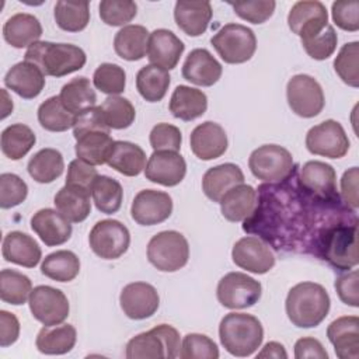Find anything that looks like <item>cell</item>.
<instances>
[{
    "label": "cell",
    "mask_w": 359,
    "mask_h": 359,
    "mask_svg": "<svg viewBox=\"0 0 359 359\" xmlns=\"http://www.w3.org/2000/svg\"><path fill=\"white\" fill-rule=\"evenodd\" d=\"M349 139L342 125L334 119H327L309 129L306 147L311 154L328 158H341L349 150Z\"/></svg>",
    "instance_id": "cell-13"
},
{
    "label": "cell",
    "mask_w": 359,
    "mask_h": 359,
    "mask_svg": "<svg viewBox=\"0 0 359 359\" xmlns=\"http://www.w3.org/2000/svg\"><path fill=\"white\" fill-rule=\"evenodd\" d=\"M338 36L332 25H327L318 35L302 41V45L306 53L314 60H325L328 59L337 49Z\"/></svg>",
    "instance_id": "cell-53"
},
{
    "label": "cell",
    "mask_w": 359,
    "mask_h": 359,
    "mask_svg": "<svg viewBox=\"0 0 359 359\" xmlns=\"http://www.w3.org/2000/svg\"><path fill=\"white\" fill-rule=\"evenodd\" d=\"M262 286L258 280L243 272H229L217 283L219 303L230 310L248 309L258 303Z\"/></svg>",
    "instance_id": "cell-9"
},
{
    "label": "cell",
    "mask_w": 359,
    "mask_h": 359,
    "mask_svg": "<svg viewBox=\"0 0 359 359\" xmlns=\"http://www.w3.org/2000/svg\"><path fill=\"white\" fill-rule=\"evenodd\" d=\"M42 25L39 20L28 13H17L11 15L3 25L4 41L13 48H29L39 41Z\"/></svg>",
    "instance_id": "cell-29"
},
{
    "label": "cell",
    "mask_w": 359,
    "mask_h": 359,
    "mask_svg": "<svg viewBox=\"0 0 359 359\" xmlns=\"http://www.w3.org/2000/svg\"><path fill=\"white\" fill-rule=\"evenodd\" d=\"M359 42H348L345 43L335 60H334V70L339 76V79L351 86V87H358L359 86Z\"/></svg>",
    "instance_id": "cell-47"
},
{
    "label": "cell",
    "mask_w": 359,
    "mask_h": 359,
    "mask_svg": "<svg viewBox=\"0 0 359 359\" xmlns=\"http://www.w3.org/2000/svg\"><path fill=\"white\" fill-rule=\"evenodd\" d=\"M59 98L65 108L73 115L93 108L97 102V94L87 77H76L67 81L62 87Z\"/></svg>",
    "instance_id": "cell-37"
},
{
    "label": "cell",
    "mask_w": 359,
    "mask_h": 359,
    "mask_svg": "<svg viewBox=\"0 0 359 359\" xmlns=\"http://www.w3.org/2000/svg\"><path fill=\"white\" fill-rule=\"evenodd\" d=\"M185 174L187 163L178 151H153L144 167L146 180L163 187L178 185Z\"/></svg>",
    "instance_id": "cell-19"
},
{
    "label": "cell",
    "mask_w": 359,
    "mask_h": 359,
    "mask_svg": "<svg viewBox=\"0 0 359 359\" xmlns=\"http://www.w3.org/2000/svg\"><path fill=\"white\" fill-rule=\"evenodd\" d=\"M20 337L18 318L6 310H0V346L7 348L13 345Z\"/></svg>",
    "instance_id": "cell-60"
},
{
    "label": "cell",
    "mask_w": 359,
    "mask_h": 359,
    "mask_svg": "<svg viewBox=\"0 0 359 359\" xmlns=\"http://www.w3.org/2000/svg\"><path fill=\"white\" fill-rule=\"evenodd\" d=\"M332 21L344 31L355 32L359 29V1L338 0L331 6Z\"/></svg>",
    "instance_id": "cell-56"
},
{
    "label": "cell",
    "mask_w": 359,
    "mask_h": 359,
    "mask_svg": "<svg viewBox=\"0 0 359 359\" xmlns=\"http://www.w3.org/2000/svg\"><path fill=\"white\" fill-rule=\"evenodd\" d=\"M192 153L203 161L215 160L223 156L227 150L229 140L224 129L212 121L198 125L189 136Z\"/></svg>",
    "instance_id": "cell-21"
},
{
    "label": "cell",
    "mask_w": 359,
    "mask_h": 359,
    "mask_svg": "<svg viewBox=\"0 0 359 359\" xmlns=\"http://www.w3.org/2000/svg\"><path fill=\"white\" fill-rule=\"evenodd\" d=\"M32 292L31 279L14 269L0 272V299L13 306L24 304Z\"/></svg>",
    "instance_id": "cell-44"
},
{
    "label": "cell",
    "mask_w": 359,
    "mask_h": 359,
    "mask_svg": "<svg viewBox=\"0 0 359 359\" xmlns=\"http://www.w3.org/2000/svg\"><path fill=\"white\" fill-rule=\"evenodd\" d=\"M98 178V172L94 168V165L87 164L86 161L76 158L70 161L67 167V175H66V187L80 191L83 194L91 195L93 187L95 180Z\"/></svg>",
    "instance_id": "cell-51"
},
{
    "label": "cell",
    "mask_w": 359,
    "mask_h": 359,
    "mask_svg": "<svg viewBox=\"0 0 359 359\" xmlns=\"http://www.w3.org/2000/svg\"><path fill=\"white\" fill-rule=\"evenodd\" d=\"M35 142V133L29 126L24 123H14L1 132V153L10 160H20L34 147Z\"/></svg>",
    "instance_id": "cell-40"
},
{
    "label": "cell",
    "mask_w": 359,
    "mask_h": 359,
    "mask_svg": "<svg viewBox=\"0 0 359 359\" xmlns=\"http://www.w3.org/2000/svg\"><path fill=\"white\" fill-rule=\"evenodd\" d=\"M90 248L102 259L122 257L130 244L128 227L115 219H104L94 224L88 236Z\"/></svg>",
    "instance_id": "cell-10"
},
{
    "label": "cell",
    "mask_w": 359,
    "mask_h": 359,
    "mask_svg": "<svg viewBox=\"0 0 359 359\" xmlns=\"http://www.w3.org/2000/svg\"><path fill=\"white\" fill-rule=\"evenodd\" d=\"M223 67L213 55L203 48L189 52L182 65V77L201 87H210L222 77Z\"/></svg>",
    "instance_id": "cell-22"
},
{
    "label": "cell",
    "mask_w": 359,
    "mask_h": 359,
    "mask_svg": "<svg viewBox=\"0 0 359 359\" xmlns=\"http://www.w3.org/2000/svg\"><path fill=\"white\" fill-rule=\"evenodd\" d=\"M149 31L143 25H125L122 27L114 38L115 53L123 60L136 62L144 57L147 53Z\"/></svg>",
    "instance_id": "cell-33"
},
{
    "label": "cell",
    "mask_w": 359,
    "mask_h": 359,
    "mask_svg": "<svg viewBox=\"0 0 359 359\" xmlns=\"http://www.w3.org/2000/svg\"><path fill=\"white\" fill-rule=\"evenodd\" d=\"M28 304L34 318L43 325L62 324L70 311L66 294L62 290L48 285L34 287L29 294Z\"/></svg>",
    "instance_id": "cell-14"
},
{
    "label": "cell",
    "mask_w": 359,
    "mask_h": 359,
    "mask_svg": "<svg viewBox=\"0 0 359 359\" xmlns=\"http://www.w3.org/2000/svg\"><path fill=\"white\" fill-rule=\"evenodd\" d=\"M358 280H359V272L356 269L337 278L335 290L342 303L352 307H359Z\"/></svg>",
    "instance_id": "cell-58"
},
{
    "label": "cell",
    "mask_w": 359,
    "mask_h": 359,
    "mask_svg": "<svg viewBox=\"0 0 359 359\" xmlns=\"http://www.w3.org/2000/svg\"><path fill=\"white\" fill-rule=\"evenodd\" d=\"M172 213V199L157 189L139 191L130 206L132 219L140 226H154L165 222Z\"/></svg>",
    "instance_id": "cell-16"
},
{
    "label": "cell",
    "mask_w": 359,
    "mask_h": 359,
    "mask_svg": "<svg viewBox=\"0 0 359 359\" xmlns=\"http://www.w3.org/2000/svg\"><path fill=\"white\" fill-rule=\"evenodd\" d=\"M180 358L182 359H217L219 348L213 339L203 334H187L181 342Z\"/></svg>",
    "instance_id": "cell-50"
},
{
    "label": "cell",
    "mask_w": 359,
    "mask_h": 359,
    "mask_svg": "<svg viewBox=\"0 0 359 359\" xmlns=\"http://www.w3.org/2000/svg\"><path fill=\"white\" fill-rule=\"evenodd\" d=\"M109 128L107 126L100 107H93L76 115L73 123V136L74 139L88 133V132H105L109 133Z\"/></svg>",
    "instance_id": "cell-57"
},
{
    "label": "cell",
    "mask_w": 359,
    "mask_h": 359,
    "mask_svg": "<svg viewBox=\"0 0 359 359\" xmlns=\"http://www.w3.org/2000/svg\"><path fill=\"white\" fill-rule=\"evenodd\" d=\"M119 304L126 317L132 320H144L157 311L160 297L153 285L146 282H132L123 286L119 294Z\"/></svg>",
    "instance_id": "cell-18"
},
{
    "label": "cell",
    "mask_w": 359,
    "mask_h": 359,
    "mask_svg": "<svg viewBox=\"0 0 359 359\" xmlns=\"http://www.w3.org/2000/svg\"><path fill=\"white\" fill-rule=\"evenodd\" d=\"M31 178L39 184H50L59 178L65 170L63 156L59 150L45 147L36 151L27 165Z\"/></svg>",
    "instance_id": "cell-35"
},
{
    "label": "cell",
    "mask_w": 359,
    "mask_h": 359,
    "mask_svg": "<svg viewBox=\"0 0 359 359\" xmlns=\"http://www.w3.org/2000/svg\"><path fill=\"white\" fill-rule=\"evenodd\" d=\"M41 272L52 280L70 282L80 272V259L73 251L59 250L43 258Z\"/></svg>",
    "instance_id": "cell-39"
},
{
    "label": "cell",
    "mask_w": 359,
    "mask_h": 359,
    "mask_svg": "<svg viewBox=\"0 0 359 359\" xmlns=\"http://www.w3.org/2000/svg\"><path fill=\"white\" fill-rule=\"evenodd\" d=\"M171 77L167 70L154 65L143 66L136 74V88L147 102H158L167 94Z\"/></svg>",
    "instance_id": "cell-38"
},
{
    "label": "cell",
    "mask_w": 359,
    "mask_h": 359,
    "mask_svg": "<svg viewBox=\"0 0 359 359\" xmlns=\"http://www.w3.org/2000/svg\"><path fill=\"white\" fill-rule=\"evenodd\" d=\"M53 203L56 210H59L70 223L84 222L91 212L90 195L72 189L66 185L57 191Z\"/></svg>",
    "instance_id": "cell-41"
},
{
    "label": "cell",
    "mask_w": 359,
    "mask_h": 359,
    "mask_svg": "<svg viewBox=\"0 0 359 359\" xmlns=\"http://www.w3.org/2000/svg\"><path fill=\"white\" fill-rule=\"evenodd\" d=\"M28 187L24 180L13 172H3L0 175V206L10 209L18 206L25 201Z\"/></svg>",
    "instance_id": "cell-52"
},
{
    "label": "cell",
    "mask_w": 359,
    "mask_h": 359,
    "mask_svg": "<svg viewBox=\"0 0 359 359\" xmlns=\"http://www.w3.org/2000/svg\"><path fill=\"white\" fill-rule=\"evenodd\" d=\"M219 338L223 348L233 356H251L262 344L264 328L251 314L229 313L219 324Z\"/></svg>",
    "instance_id": "cell-4"
},
{
    "label": "cell",
    "mask_w": 359,
    "mask_h": 359,
    "mask_svg": "<svg viewBox=\"0 0 359 359\" xmlns=\"http://www.w3.org/2000/svg\"><path fill=\"white\" fill-rule=\"evenodd\" d=\"M287 25L302 41L310 39L328 25V11L318 0L296 1L287 14Z\"/></svg>",
    "instance_id": "cell-15"
},
{
    "label": "cell",
    "mask_w": 359,
    "mask_h": 359,
    "mask_svg": "<svg viewBox=\"0 0 359 359\" xmlns=\"http://www.w3.org/2000/svg\"><path fill=\"white\" fill-rule=\"evenodd\" d=\"M98 10L102 22L111 27L126 25L137 14V6L132 0H102Z\"/></svg>",
    "instance_id": "cell-49"
},
{
    "label": "cell",
    "mask_w": 359,
    "mask_h": 359,
    "mask_svg": "<svg viewBox=\"0 0 359 359\" xmlns=\"http://www.w3.org/2000/svg\"><path fill=\"white\" fill-rule=\"evenodd\" d=\"M76 156L91 165L105 164L115 140L105 132H88L76 139Z\"/></svg>",
    "instance_id": "cell-36"
},
{
    "label": "cell",
    "mask_w": 359,
    "mask_h": 359,
    "mask_svg": "<svg viewBox=\"0 0 359 359\" xmlns=\"http://www.w3.org/2000/svg\"><path fill=\"white\" fill-rule=\"evenodd\" d=\"M286 98L292 112L302 118L317 116L325 104L320 83L309 74H294L287 81Z\"/></svg>",
    "instance_id": "cell-11"
},
{
    "label": "cell",
    "mask_w": 359,
    "mask_h": 359,
    "mask_svg": "<svg viewBox=\"0 0 359 359\" xmlns=\"http://www.w3.org/2000/svg\"><path fill=\"white\" fill-rule=\"evenodd\" d=\"M294 358L296 359H328V353L324 349L323 344L311 337H303L294 344Z\"/></svg>",
    "instance_id": "cell-61"
},
{
    "label": "cell",
    "mask_w": 359,
    "mask_h": 359,
    "mask_svg": "<svg viewBox=\"0 0 359 359\" xmlns=\"http://www.w3.org/2000/svg\"><path fill=\"white\" fill-rule=\"evenodd\" d=\"M1 254L7 262H13L25 268L36 266L42 257L39 244L27 233L17 230L10 231L3 238Z\"/></svg>",
    "instance_id": "cell-28"
},
{
    "label": "cell",
    "mask_w": 359,
    "mask_h": 359,
    "mask_svg": "<svg viewBox=\"0 0 359 359\" xmlns=\"http://www.w3.org/2000/svg\"><path fill=\"white\" fill-rule=\"evenodd\" d=\"M251 174L264 182L285 181L294 171L290 151L279 144H262L248 158Z\"/></svg>",
    "instance_id": "cell-8"
},
{
    "label": "cell",
    "mask_w": 359,
    "mask_h": 359,
    "mask_svg": "<svg viewBox=\"0 0 359 359\" xmlns=\"http://www.w3.org/2000/svg\"><path fill=\"white\" fill-rule=\"evenodd\" d=\"M212 6L209 1L180 0L174 7V20L181 31L189 36H201L212 20Z\"/></svg>",
    "instance_id": "cell-26"
},
{
    "label": "cell",
    "mask_w": 359,
    "mask_h": 359,
    "mask_svg": "<svg viewBox=\"0 0 359 359\" xmlns=\"http://www.w3.org/2000/svg\"><path fill=\"white\" fill-rule=\"evenodd\" d=\"M76 341L77 332L72 324H56L41 328L36 335L35 345L41 353L65 355L74 348Z\"/></svg>",
    "instance_id": "cell-32"
},
{
    "label": "cell",
    "mask_w": 359,
    "mask_h": 359,
    "mask_svg": "<svg viewBox=\"0 0 359 359\" xmlns=\"http://www.w3.org/2000/svg\"><path fill=\"white\" fill-rule=\"evenodd\" d=\"M231 258L238 268L257 275L269 272L275 265V255L269 245L252 236L236 241L231 250Z\"/></svg>",
    "instance_id": "cell-17"
},
{
    "label": "cell",
    "mask_w": 359,
    "mask_h": 359,
    "mask_svg": "<svg viewBox=\"0 0 359 359\" xmlns=\"http://www.w3.org/2000/svg\"><path fill=\"white\" fill-rule=\"evenodd\" d=\"M299 187L309 196L321 202L337 203L339 195L337 192V172L331 164L311 160L303 164L297 178Z\"/></svg>",
    "instance_id": "cell-12"
},
{
    "label": "cell",
    "mask_w": 359,
    "mask_h": 359,
    "mask_svg": "<svg viewBox=\"0 0 359 359\" xmlns=\"http://www.w3.org/2000/svg\"><path fill=\"white\" fill-rule=\"evenodd\" d=\"M219 203L226 220L233 223L244 222L257 206V191L251 185L240 184L226 192Z\"/></svg>",
    "instance_id": "cell-31"
},
{
    "label": "cell",
    "mask_w": 359,
    "mask_h": 359,
    "mask_svg": "<svg viewBox=\"0 0 359 359\" xmlns=\"http://www.w3.org/2000/svg\"><path fill=\"white\" fill-rule=\"evenodd\" d=\"M217 55L229 65L248 62L257 50V38L251 28L230 22L223 25L210 39Z\"/></svg>",
    "instance_id": "cell-7"
},
{
    "label": "cell",
    "mask_w": 359,
    "mask_h": 359,
    "mask_svg": "<svg viewBox=\"0 0 359 359\" xmlns=\"http://www.w3.org/2000/svg\"><path fill=\"white\" fill-rule=\"evenodd\" d=\"M31 229L48 247L65 244L72 237L70 222L59 212L50 208L39 209L31 217Z\"/></svg>",
    "instance_id": "cell-23"
},
{
    "label": "cell",
    "mask_w": 359,
    "mask_h": 359,
    "mask_svg": "<svg viewBox=\"0 0 359 359\" xmlns=\"http://www.w3.org/2000/svg\"><path fill=\"white\" fill-rule=\"evenodd\" d=\"M234 13L244 21L251 24H264L268 21L276 7L272 0H255V1H236L229 3Z\"/></svg>",
    "instance_id": "cell-54"
},
{
    "label": "cell",
    "mask_w": 359,
    "mask_h": 359,
    "mask_svg": "<svg viewBox=\"0 0 359 359\" xmlns=\"http://www.w3.org/2000/svg\"><path fill=\"white\" fill-rule=\"evenodd\" d=\"M150 146L154 151H180L182 143L181 130L171 123H157L149 135Z\"/></svg>",
    "instance_id": "cell-55"
},
{
    "label": "cell",
    "mask_w": 359,
    "mask_h": 359,
    "mask_svg": "<svg viewBox=\"0 0 359 359\" xmlns=\"http://www.w3.org/2000/svg\"><path fill=\"white\" fill-rule=\"evenodd\" d=\"M76 115L65 108L59 95L49 97L38 108V122L45 130L65 132L73 128Z\"/></svg>",
    "instance_id": "cell-43"
},
{
    "label": "cell",
    "mask_w": 359,
    "mask_h": 359,
    "mask_svg": "<svg viewBox=\"0 0 359 359\" xmlns=\"http://www.w3.org/2000/svg\"><path fill=\"white\" fill-rule=\"evenodd\" d=\"M107 164L126 177H136L146 167V153L136 143L115 140Z\"/></svg>",
    "instance_id": "cell-34"
},
{
    "label": "cell",
    "mask_w": 359,
    "mask_h": 359,
    "mask_svg": "<svg viewBox=\"0 0 359 359\" xmlns=\"http://www.w3.org/2000/svg\"><path fill=\"white\" fill-rule=\"evenodd\" d=\"M358 167L346 170L341 178V196L348 209L356 210L359 205L358 198Z\"/></svg>",
    "instance_id": "cell-59"
},
{
    "label": "cell",
    "mask_w": 359,
    "mask_h": 359,
    "mask_svg": "<svg viewBox=\"0 0 359 359\" xmlns=\"http://www.w3.org/2000/svg\"><path fill=\"white\" fill-rule=\"evenodd\" d=\"M168 108L172 116L189 122L206 112L208 97L198 88L189 86H177L172 91Z\"/></svg>",
    "instance_id": "cell-30"
},
{
    "label": "cell",
    "mask_w": 359,
    "mask_h": 359,
    "mask_svg": "<svg viewBox=\"0 0 359 359\" xmlns=\"http://www.w3.org/2000/svg\"><path fill=\"white\" fill-rule=\"evenodd\" d=\"M91 196L95 208L101 213L112 215L121 209L123 189L116 180L108 175H98V178L94 182Z\"/></svg>",
    "instance_id": "cell-45"
},
{
    "label": "cell",
    "mask_w": 359,
    "mask_h": 359,
    "mask_svg": "<svg viewBox=\"0 0 359 359\" xmlns=\"http://www.w3.org/2000/svg\"><path fill=\"white\" fill-rule=\"evenodd\" d=\"M185 49L184 42L170 29L158 28L149 35L147 59L150 65L164 70H172Z\"/></svg>",
    "instance_id": "cell-20"
},
{
    "label": "cell",
    "mask_w": 359,
    "mask_h": 359,
    "mask_svg": "<svg viewBox=\"0 0 359 359\" xmlns=\"http://www.w3.org/2000/svg\"><path fill=\"white\" fill-rule=\"evenodd\" d=\"M180 332L168 324H160L140 332L126 344L128 359H174L180 356Z\"/></svg>",
    "instance_id": "cell-5"
},
{
    "label": "cell",
    "mask_w": 359,
    "mask_h": 359,
    "mask_svg": "<svg viewBox=\"0 0 359 359\" xmlns=\"http://www.w3.org/2000/svg\"><path fill=\"white\" fill-rule=\"evenodd\" d=\"M358 230L356 222H334L324 227L316 237V254L337 271H348L358 265Z\"/></svg>",
    "instance_id": "cell-1"
},
{
    "label": "cell",
    "mask_w": 359,
    "mask_h": 359,
    "mask_svg": "<svg viewBox=\"0 0 359 359\" xmlns=\"http://www.w3.org/2000/svg\"><path fill=\"white\" fill-rule=\"evenodd\" d=\"M244 184V174L237 164L223 163L209 168L202 178V191L213 202H220L226 192Z\"/></svg>",
    "instance_id": "cell-27"
},
{
    "label": "cell",
    "mask_w": 359,
    "mask_h": 359,
    "mask_svg": "<svg viewBox=\"0 0 359 359\" xmlns=\"http://www.w3.org/2000/svg\"><path fill=\"white\" fill-rule=\"evenodd\" d=\"M331 306L325 287L316 282H300L294 285L285 302V309L290 323L299 328H313L320 325L328 316Z\"/></svg>",
    "instance_id": "cell-2"
},
{
    "label": "cell",
    "mask_w": 359,
    "mask_h": 359,
    "mask_svg": "<svg viewBox=\"0 0 359 359\" xmlns=\"http://www.w3.org/2000/svg\"><path fill=\"white\" fill-rule=\"evenodd\" d=\"M327 337L339 359L359 358V318L356 316L334 320L327 328Z\"/></svg>",
    "instance_id": "cell-24"
},
{
    "label": "cell",
    "mask_w": 359,
    "mask_h": 359,
    "mask_svg": "<svg viewBox=\"0 0 359 359\" xmlns=\"http://www.w3.org/2000/svg\"><path fill=\"white\" fill-rule=\"evenodd\" d=\"M257 358H259V359H264V358L286 359V358H287V353H286L285 346H283L280 342L271 341V342H266V344L264 345V348L261 349V352H258Z\"/></svg>",
    "instance_id": "cell-62"
},
{
    "label": "cell",
    "mask_w": 359,
    "mask_h": 359,
    "mask_svg": "<svg viewBox=\"0 0 359 359\" xmlns=\"http://www.w3.org/2000/svg\"><path fill=\"white\" fill-rule=\"evenodd\" d=\"M53 15L60 29L67 32H80L90 22V3L60 0L55 4Z\"/></svg>",
    "instance_id": "cell-42"
},
{
    "label": "cell",
    "mask_w": 359,
    "mask_h": 359,
    "mask_svg": "<svg viewBox=\"0 0 359 359\" xmlns=\"http://www.w3.org/2000/svg\"><path fill=\"white\" fill-rule=\"evenodd\" d=\"M147 259L161 272L180 271L189 259L188 241L180 231H160L147 244Z\"/></svg>",
    "instance_id": "cell-6"
},
{
    "label": "cell",
    "mask_w": 359,
    "mask_h": 359,
    "mask_svg": "<svg viewBox=\"0 0 359 359\" xmlns=\"http://www.w3.org/2000/svg\"><path fill=\"white\" fill-rule=\"evenodd\" d=\"M93 84L104 94L119 95L126 86V73L119 65L101 63L93 74Z\"/></svg>",
    "instance_id": "cell-48"
},
{
    "label": "cell",
    "mask_w": 359,
    "mask_h": 359,
    "mask_svg": "<svg viewBox=\"0 0 359 359\" xmlns=\"http://www.w3.org/2000/svg\"><path fill=\"white\" fill-rule=\"evenodd\" d=\"M4 84L24 100L38 97L45 87V74L31 62H18L8 69Z\"/></svg>",
    "instance_id": "cell-25"
},
{
    "label": "cell",
    "mask_w": 359,
    "mask_h": 359,
    "mask_svg": "<svg viewBox=\"0 0 359 359\" xmlns=\"http://www.w3.org/2000/svg\"><path fill=\"white\" fill-rule=\"evenodd\" d=\"M24 60L34 63L45 76L63 77L84 67L86 52L73 43H55L38 41L31 45Z\"/></svg>",
    "instance_id": "cell-3"
},
{
    "label": "cell",
    "mask_w": 359,
    "mask_h": 359,
    "mask_svg": "<svg viewBox=\"0 0 359 359\" xmlns=\"http://www.w3.org/2000/svg\"><path fill=\"white\" fill-rule=\"evenodd\" d=\"M100 109L109 129H126L136 118V111L132 102L119 95L107 97L100 105Z\"/></svg>",
    "instance_id": "cell-46"
}]
</instances>
